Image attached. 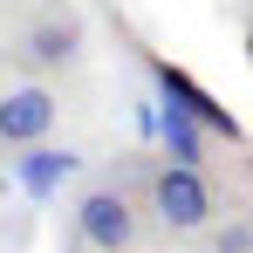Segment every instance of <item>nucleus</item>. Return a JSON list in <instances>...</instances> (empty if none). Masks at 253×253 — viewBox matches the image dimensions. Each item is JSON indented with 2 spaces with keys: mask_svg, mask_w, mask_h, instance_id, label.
I'll return each instance as SVG.
<instances>
[{
  "mask_svg": "<svg viewBox=\"0 0 253 253\" xmlns=\"http://www.w3.org/2000/svg\"><path fill=\"white\" fill-rule=\"evenodd\" d=\"M144 199H151V212H158L165 233H206L212 219H219V192L206 185V171L178 165V158H171V165H151Z\"/></svg>",
  "mask_w": 253,
  "mask_h": 253,
  "instance_id": "1",
  "label": "nucleus"
},
{
  "mask_svg": "<svg viewBox=\"0 0 253 253\" xmlns=\"http://www.w3.org/2000/svg\"><path fill=\"white\" fill-rule=\"evenodd\" d=\"M76 233L96 253H130L137 247V199L124 185H89L76 199Z\"/></svg>",
  "mask_w": 253,
  "mask_h": 253,
  "instance_id": "2",
  "label": "nucleus"
},
{
  "mask_svg": "<svg viewBox=\"0 0 253 253\" xmlns=\"http://www.w3.org/2000/svg\"><path fill=\"white\" fill-rule=\"evenodd\" d=\"M55 117H62L55 89H42V83L7 89L0 96V144H42L48 130H55Z\"/></svg>",
  "mask_w": 253,
  "mask_h": 253,
  "instance_id": "3",
  "label": "nucleus"
},
{
  "mask_svg": "<svg viewBox=\"0 0 253 253\" xmlns=\"http://www.w3.org/2000/svg\"><path fill=\"white\" fill-rule=\"evenodd\" d=\"M158 83H165V96H171V103H185V110H192L199 124H212V130H226V137L240 144V124H233V117H226V110L212 103L206 89H199V83H192V76H185V69H171V62H158Z\"/></svg>",
  "mask_w": 253,
  "mask_h": 253,
  "instance_id": "4",
  "label": "nucleus"
},
{
  "mask_svg": "<svg viewBox=\"0 0 253 253\" xmlns=\"http://www.w3.org/2000/svg\"><path fill=\"white\" fill-rule=\"evenodd\" d=\"M83 42V28L76 21H42V28H28V62L35 69H55V62H69Z\"/></svg>",
  "mask_w": 253,
  "mask_h": 253,
  "instance_id": "5",
  "label": "nucleus"
},
{
  "mask_svg": "<svg viewBox=\"0 0 253 253\" xmlns=\"http://www.w3.org/2000/svg\"><path fill=\"white\" fill-rule=\"evenodd\" d=\"M199 117L185 110V103H165V144H171V158L178 165H206V144H199Z\"/></svg>",
  "mask_w": 253,
  "mask_h": 253,
  "instance_id": "6",
  "label": "nucleus"
},
{
  "mask_svg": "<svg viewBox=\"0 0 253 253\" xmlns=\"http://www.w3.org/2000/svg\"><path fill=\"white\" fill-rule=\"evenodd\" d=\"M247 247H253V233H247V226H240L233 240H219V253H247Z\"/></svg>",
  "mask_w": 253,
  "mask_h": 253,
  "instance_id": "7",
  "label": "nucleus"
},
{
  "mask_svg": "<svg viewBox=\"0 0 253 253\" xmlns=\"http://www.w3.org/2000/svg\"><path fill=\"white\" fill-rule=\"evenodd\" d=\"M247 48H253V28H247Z\"/></svg>",
  "mask_w": 253,
  "mask_h": 253,
  "instance_id": "8",
  "label": "nucleus"
}]
</instances>
